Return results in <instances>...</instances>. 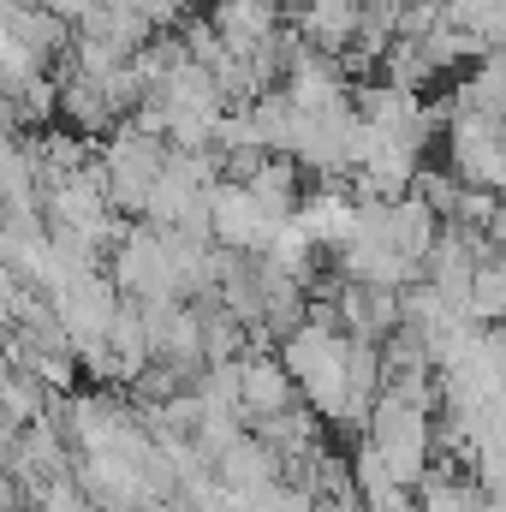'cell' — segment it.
Returning a JSON list of instances; mask_svg holds the SVG:
<instances>
[{
  "instance_id": "cell-1",
  "label": "cell",
  "mask_w": 506,
  "mask_h": 512,
  "mask_svg": "<svg viewBox=\"0 0 506 512\" xmlns=\"http://www.w3.org/2000/svg\"><path fill=\"white\" fill-rule=\"evenodd\" d=\"M203 209H209V239L227 245V251H251L256 256L268 239H274V227H280V221H268V215L256 209L251 191H245L239 179L203 185Z\"/></svg>"
},
{
  "instance_id": "cell-2",
  "label": "cell",
  "mask_w": 506,
  "mask_h": 512,
  "mask_svg": "<svg viewBox=\"0 0 506 512\" xmlns=\"http://www.w3.org/2000/svg\"><path fill=\"white\" fill-rule=\"evenodd\" d=\"M447 155H453V179L459 185H483V191H501V120L489 114H453L447 126Z\"/></svg>"
},
{
  "instance_id": "cell-3",
  "label": "cell",
  "mask_w": 506,
  "mask_h": 512,
  "mask_svg": "<svg viewBox=\"0 0 506 512\" xmlns=\"http://www.w3.org/2000/svg\"><path fill=\"white\" fill-rule=\"evenodd\" d=\"M209 471H215V483H221L227 495H251V489H262V483L280 477V453L262 447L251 429H245V435H233V441L209 459Z\"/></svg>"
},
{
  "instance_id": "cell-4",
  "label": "cell",
  "mask_w": 506,
  "mask_h": 512,
  "mask_svg": "<svg viewBox=\"0 0 506 512\" xmlns=\"http://www.w3.org/2000/svg\"><path fill=\"white\" fill-rule=\"evenodd\" d=\"M292 399H298V387L280 370L274 352H245V358H239V417H245V423L280 411V405H292Z\"/></svg>"
},
{
  "instance_id": "cell-5",
  "label": "cell",
  "mask_w": 506,
  "mask_h": 512,
  "mask_svg": "<svg viewBox=\"0 0 506 512\" xmlns=\"http://www.w3.org/2000/svg\"><path fill=\"white\" fill-rule=\"evenodd\" d=\"M0 30H6L30 60H42V66H48V60H60V54H66V42H72V24H66V18H54L42 0L12 6V12L0 18Z\"/></svg>"
},
{
  "instance_id": "cell-6",
  "label": "cell",
  "mask_w": 506,
  "mask_h": 512,
  "mask_svg": "<svg viewBox=\"0 0 506 512\" xmlns=\"http://www.w3.org/2000/svg\"><path fill=\"white\" fill-rule=\"evenodd\" d=\"M286 18V6L280 0H215V12H209V24H215V36L233 48V54H251L256 42L274 30Z\"/></svg>"
},
{
  "instance_id": "cell-7",
  "label": "cell",
  "mask_w": 506,
  "mask_h": 512,
  "mask_svg": "<svg viewBox=\"0 0 506 512\" xmlns=\"http://www.w3.org/2000/svg\"><path fill=\"white\" fill-rule=\"evenodd\" d=\"M239 185L251 191V203L268 221H292V209H298V161L292 155H262Z\"/></svg>"
},
{
  "instance_id": "cell-8",
  "label": "cell",
  "mask_w": 506,
  "mask_h": 512,
  "mask_svg": "<svg viewBox=\"0 0 506 512\" xmlns=\"http://www.w3.org/2000/svg\"><path fill=\"white\" fill-rule=\"evenodd\" d=\"M435 227H441V215L417 197V191H399V197H387V245L399 256H411V262H423V251L435 245Z\"/></svg>"
},
{
  "instance_id": "cell-9",
  "label": "cell",
  "mask_w": 506,
  "mask_h": 512,
  "mask_svg": "<svg viewBox=\"0 0 506 512\" xmlns=\"http://www.w3.org/2000/svg\"><path fill=\"white\" fill-rule=\"evenodd\" d=\"M501 310H506V262L483 256L465 280V316L471 322H501Z\"/></svg>"
}]
</instances>
